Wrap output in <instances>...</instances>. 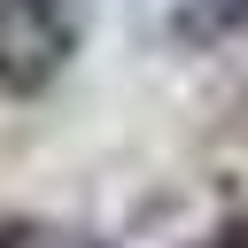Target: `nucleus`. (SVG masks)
Segmentation results:
<instances>
[{
  "instance_id": "nucleus-1",
  "label": "nucleus",
  "mask_w": 248,
  "mask_h": 248,
  "mask_svg": "<svg viewBox=\"0 0 248 248\" xmlns=\"http://www.w3.org/2000/svg\"><path fill=\"white\" fill-rule=\"evenodd\" d=\"M78 54V16L62 0H0V93L39 101Z\"/></svg>"
},
{
  "instance_id": "nucleus-2",
  "label": "nucleus",
  "mask_w": 248,
  "mask_h": 248,
  "mask_svg": "<svg viewBox=\"0 0 248 248\" xmlns=\"http://www.w3.org/2000/svg\"><path fill=\"white\" fill-rule=\"evenodd\" d=\"M240 31H248V0H178L170 8V39L194 46V54H209V46L240 39Z\"/></svg>"
},
{
  "instance_id": "nucleus-3",
  "label": "nucleus",
  "mask_w": 248,
  "mask_h": 248,
  "mask_svg": "<svg viewBox=\"0 0 248 248\" xmlns=\"http://www.w3.org/2000/svg\"><path fill=\"white\" fill-rule=\"evenodd\" d=\"M0 248H93V240L70 225H46V217H16V225H0Z\"/></svg>"
},
{
  "instance_id": "nucleus-4",
  "label": "nucleus",
  "mask_w": 248,
  "mask_h": 248,
  "mask_svg": "<svg viewBox=\"0 0 248 248\" xmlns=\"http://www.w3.org/2000/svg\"><path fill=\"white\" fill-rule=\"evenodd\" d=\"M209 248H248V209H240V217H225V225H217V240H209Z\"/></svg>"
}]
</instances>
